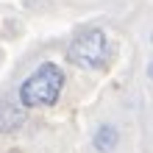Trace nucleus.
I'll return each mask as SVG.
<instances>
[{
    "instance_id": "obj_1",
    "label": "nucleus",
    "mask_w": 153,
    "mask_h": 153,
    "mask_svg": "<svg viewBox=\"0 0 153 153\" xmlns=\"http://www.w3.org/2000/svg\"><path fill=\"white\" fill-rule=\"evenodd\" d=\"M61 89H64V70L56 61H45L20 84L17 100L25 109H48L59 103Z\"/></svg>"
},
{
    "instance_id": "obj_2",
    "label": "nucleus",
    "mask_w": 153,
    "mask_h": 153,
    "mask_svg": "<svg viewBox=\"0 0 153 153\" xmlns=\"http://www.w3.org/2000/svg\"><path fill=\"white\" fill-rule=\"evenodd\" d=\"M67 59L84 70L103 67L106 59H109V39H106L103 28H97V25L81 28L73 36V42L67 45Z\"/></svg>"
},
{
    "instance_id": "obj_3",
    "label": "nucleus",
    "mask_w": 153,
    "mask_h": 153,
    "mask_svg": "<svg viewBox=\"0 0 153 153\" xmlns=\"http://www.w3.org/2000/svg\"><path fill=\"white\" fill-rule=\"evenodd\" d=\"M25 106L14 103L11 97H3L0 100V134H14L20 125L25 123Z\"/></svg>"
},
{
    "instance_id": "obj_4",
    "label": "nucleus",
    "mask_w": 153,
    "mask_h": 153,
    "mask_svg": "<svg viewBox=\"0 0 153 153\" xmlns=\"http://www.w3.org/2000/svg\"><path fill=\"white\" fill-rule=\"evenodd\" d=\"M117 142H120V131H117V125L103 123L100 128L95 131V137H92V148L97 153H111L117 148Z\"/></svg>"
},
{
    "instance_id": "obj_5",
    "label": "nucleus",
    "mask_w": 153,
    "mask_h": 153,
    "mask_svg": "<svg viewBox=\"0 0 153 153\" xmlns=\"http://www.w3.org/2000/svg\"><path fill=\"white\" fill-rule=\"evenodd\" d=\"M150 78H153V64H150Z\"/></svg>"
}]
</instances>
